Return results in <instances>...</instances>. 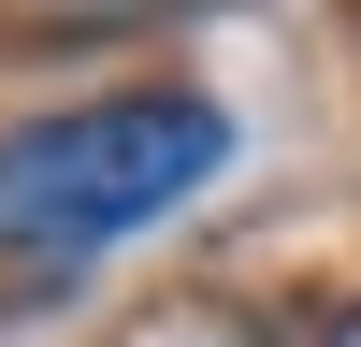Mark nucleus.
I'll use <instances>...</instances> for the list:
<instances>
[{"label":"nucleus","mask_w":361,"mask_h":347,"mask_svg":"<svg viewBox=\"0 0 361 347\" xmlns=\"http://www.w3.org/2000/svg\"><path fill=\"white\" fill-rule=\"evenodd\" d=\"M231 159V116L202 87H116V102H73L44 130L0 145V260H87L116 231L173 217L202 174Z\"/></svg>","instance_id":"obj_1"}]
</instances>
